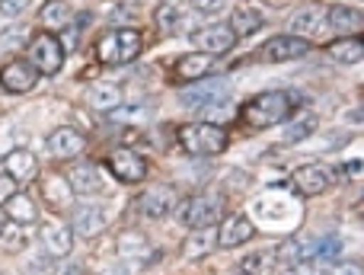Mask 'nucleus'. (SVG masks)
<instances>
[{
  "label": "nucleus",
  "instance_id": "nucleus-1",
  "mask_svg": "<svg viewBox=\"0 0 364 275\" xmlns=\"http://www.w3.org/2000/svg\"><path fill=\"white\" fill-rule=\"evenodd\" d=\"M297 96L284 93V90H269V93L252 96L243 106V122L250 128H272L278 122H284L291 115V106H294Z\"/></svg>",
  "mask_w": 364,
  "mask_h": 275
},
{
  "label": "nucleus",
  "instance_id": "nucleus-2",
  "mask_svg": "<svg viewBox=\"0 0 364 275\" xmlns=\"http://www.w3.org/2000/svg\"><path fill=\"white\" fill-rule=\"evenodd\" d=\"M179 144L195 157H211L227 150V132L220 125H208V122H188L179 128Z\"/></svg>",
  "mask_w": 364,
  "mask_h": 275
},
{
  "label": "nucleus",
  "instance_id": "nucleus-3",
  "mask_svg": "<svg viewBox=\"0 0 364 275\" xmlns=\"http://www.w3.org/2000/svg\"><path fill=\"white\" fill-rule=\"evenodd\" d=\"M141 48H144L141 32L128 26V29H115L109 36H102L100 45H96V58L102 64H128L141 55Z\"/></svg>",
  "mask_w": 364,
  "mask_h": 275
},
{
  "label": "nucleus",
  "instance_id": "nucleus-4",
  "mask_svg": "<svg viewBox=\"0 0 364 275\" xmlns=\"http://www.w3.org/2000/svg\"><path fill=\"white\" fill-rule=\"evenodd\" d=\"M220 214H224V199L220 195H192L179 205V221L192 231L218 224Z\"/></svg>",
  "mask_w": 364,
  "mask_h": 275
},
{
  "label": "nucleus",
  "instance_id": "nucleus-5",
  "mask_svg": "<svg viewBox=\"0 0 364 275\" xmlns=\"http://www.w3.org/2000/svg\"><path fill=\"white\" fill-rule=\"evenodd\" d=\"M26 61L38 71V74H58L64 64V45L58 42V36H36L29 42V51H26Z\"/></svg>",
  "mask_w": 364,
  "mask_h": 275
},
{
  "label": "nucleus",
  "instance_id": "nucleus-6",
  "mask_svg": "<svg viewBox=\"0 0 364 275\" xmlns=\"http://www.w3.org/2000/svg\"><path fill=\"white\" fill-rule=\"evenodd\" d=\"M291 32H294L297 38H304V42H329V23H326V6H304V10H297L294 16H291Z\"/></svg>",
  "mask_w": 364,
  "mask_h": 275
},
{
  "label": "nucleus",
  "instance_id": "nucleus-7",
  "mask_svg": "<svg viewBox=\"0 0 364 275\" xmlns=\"http://www.w3.org/2000/svg\"><path fill=\"white\" fill-rule=\"evenodd\" d=\"M68 182H70V189H74V195H80V199H96V195L109 192V180L96 163H80V167H74Z\"/></svg>",
  "mask_w": 364,
  "mask_h": 275
},
{
  "label": "nucleus",
  "instance_id": "nucleus-8",
  "mask_svg": "<svg viewBox=\"0 0 364 275\" xmlns=\"http://www.w3.org/2000/svg\"><path fill=\"white\" fill-rule=\"evenodd\" d=\"M192 42L205 55H227L237 45V36H233V29L227 23H211V26H201L192 36Z\"/></svg>",
  "mask_w": 364,
  "mask_h": 275
},
{
  "label": "nucleus",
  "instance_id": "nucleus-9",
  "mask_svg": "<svg viewBox=\"0 0 364 275\" xmlns=\"http://www.w3.org/2000/svg\"><path fill=\"white\" fill-rule=\"evenodd\" d=\"M109 170H112L115 180L122 182H141L147 176V163L141 154H134L132 147H119L109 157Z\"/></svg>",
  "mask_w": 364,
  "mask_h": 275
},
{
  "label": "nucleus",
  "instance_id": "nucleus-10",
  "mask_svg": "<svg viewBox=\"0 0 364 275\" xmlns=\"http://www.w3.org/2000/svg\"><path fill=\"white\" fill-rule=\"evenodd\" d=\"M36 83H38V71L23 58L0 68V87L10 90V93H29Z\"/></svg>",
  "mask_w": 364,
  "mask_h": 275
},
{
  "label": "nucleus",
  "instance_id": "nucleus-11",
  "mask_svg": "<svg viewBox=\"0 0 364 275\" xmlns=\"http://www.w3.org/2000/svg\"><path fill=\"white\" fill-rule=\"evenodd\" d=\"M307 51H310V45L297 36H275L262 45V58H269V61H297Z\"/></svg>",
  "mask_w": 364,
  "mask_h": 275
},
{
  "label": "nucleus",
  "instance_id": "nucleus-12",
  "mask_svg": "<svg viewBox=\"0 0 364 275\" xmlns=\"http://www.w3.org/2000/svg\"><path fill=\"white\" fill-rule=\"evenodd\" d=\"M246 240H252V221L246 218V214H227V218L220 221L218 247H224V250H233V247L246 244Z\"/></svg>",
  "mask_w": 364,
  "mask_h": 275
},
{
  "label": "nucleus",
  "instance_id": "nucleus-13",
  "mask_svg": "<svg viewBox=\"0 0 364 275\" xmlns=\"http://www.w3.org/2000/svg\"><path fill=\"white\" fill-rule=\"evenodd\" d=\"M138 208H141V214H147V218H166V214L176 208V192H173L170 186H154L141 195Z\"/></svg>",
  "mask_w": 364,
  "mask_h": 275
},
{
  "label": "nucleus",
  "instance_id": "nucleus-14",
  "mask_svg": "<svg viewBox=\"0 0 364 275\" xmlns=\"http://www.w3.org/2000/svg\"><path fill=\"white\" fill-rule=\"evenodd\" d=\"M42 195L45 202H48V208H55V212H68L70 202H74V189H70L68 176L61 173H48L42 180Z\"/></svg>",
  "mask_w": 364,
  "mask_h": 275
},
{
  "label": "nucleus",
  "instance_id": "nucleus-15",
  "mask_svg": "<svg viewBox=\"0 0 364 275\" xmlns=\"http://www.w3.org/2000/svg\"><path fill=\"white\" fill-rule=\"evenodd\" d=\"M42 247L48 256H68L74 250V231L68 224H58V221H48L42 227Z\"/></svg>",
  "mask_w": 364,
  "mask_h": 275
},
{
  "label": "nucleus",
  "instance_id": "nucleus-16",
  "mask_svg": "<svg viewBox=\"0 0 364 275\" xmlns=\"http://www.w3.org/2000/svg\"><path fill=\"white\" fill-rule=\"evenodd\" d=\"M4 173H6V176H13L16 182H29V180H36V173H38V160H36V154H32V150H23V147L10 150V154L4 157Z\"/></svg>",
  "mask_w": 364,
  "mask_h": 275
},
{
  "label": "nucleus",
  "instance_id": "nucleus-17",
  "mask_svg": "<svg viewBox=\"0 0 364 275\" xmlns=\"http://www.w3.org/2000/svg\"><path fill=\"white\" fill-rule=\"evenodd\" d=\"M329 186V173L323 167H301L291 176V189L297 195H320Z\"/></svg>",
  "mask_w": 364,
  "mask_h": 275
},
{
  "label": "nucleus",
  "instance_id": "nucleus-18",
  "mask_svg": "<svg viewBox=\"0 0 364 275\" xmlns=\"http://www.w3.org/2000/svg\"><path fill=\"white\" fill-rule=\"evenodd\" d=\"M83 147H87V138L77 132V128H70V125L55 128L51 138H48V150L55 157H77Z\"/></svg>",
  "mask_w": 364,
  "mask_h": 275
},
{
  "label": "nucleus",
  "instance_id": "nucleus-19",
  "mask_svg": "<svg viewBox=\"0 0 364 275\" xmlns=\"http://www.w3.org/2000/svg\"><path fill=\"white\" fill-rule=\"evenodd\" d=\"M4 214L13 221V224H19V227L36 224V221H38V208H36V202H32L26 192H13L10 199L4 202Z\"/></svg>",
  "mask_w": 364,
  "mask_h": 275
},
{
  "label": "nucleus",
  "instance_id": "nucleus-20",
  "mask_svg": "<svg viewBox=\"0 0 364 275\" xmlns=\"http://www.w3.org/2000/svg\"><path fill=\"white\" fill-rule=\"evenodd\" d=\"M87 106L93 113H115L122 106V90L115 83H96L87 90Z\"/></svg>",
  "mask_w": 364,
  "mask_h": 275
},
{
  "label": "nucleus",
  "instance_id": "nucleus-21",
  "mask_svg": "<svg viewBox=\"0 0 364 275\" xmlns=\"http://www.w3.org/2000/svg\"><path fill=\"white\" fill-rule=\"evenodd\" d=\"M211 68H214L211 55H205V51H192V55H182L176 61V77L192 83V81H201L205 74H211Z\"/></svg>",
  "mask_w": 364,
  "mask_h": 275
},
{
  "label": "nucleus",
  "instance_id": "nucleus-22",
  "mask_svg": "<svg viewBox=\"0 0 364 275\" xmlns=\"http://www.w3.org/2000/svg\"><path fill=\"white\" fill-rule=\"evenodd\" d=\"M227 83L224 81H208V83H198V87H188L182 93V103L186 106H205V103H214V100H227Z\"/></svg>",
  "mask_w": 364,
  "mask_h": 275
},
{
  "label": "nucleus",
  "instance_id": "nucleus-23",
  "mask_svg": "<svg viewBox=\"0 0 364 275\" xmlns=\"http://www.w3.org/2000/svg\"><path fill=\"white\" fill-rule=\"evenodd\" d=\"M326 23L333 36H348V32L361 29V13L352 6H329L326 10Z\"/></svg>",
  "mask_w": 364,
  "mask_h": 275
},
{
  "label": "nucleus",
  "instance_id": "nucleus-24",
  "mask_svg": "<svg viewBox=\"0 0 364 275\" xmlns=\"http://www.w3.org/2000/svg\"><path fill=\"white\" fill-rule=\"evenodd\" d=\"M102 227H106V214H102L100 208L83 205L74 212V227H70V231H74L77 237H96Z\"/></svg>",
  "mask_w": 364,
  "mask_h": 275
},
{
  "label": "nucleus",
  "instance_id": "nucleus-25",
  "mask_svg": "<svg viewBox=\"0 0 364 275\" xmlns=\"http://www.w3.org/2000/svg\"><path fill=\"white\" fill-rule=\"evenodd\" d=\"M186 23V10H182L179 0H164L157 10V26L166 32V36H176Z\"/></svg>",
  "mask_w": 364,
  "mask_h": 275
},
{
  "label": "nucleus",
  "instance_id": "nucleus-26",
  "mask_svg": "<svg viewBox=\"0 0 364 275\" xmlns=\"http://www.w3.org/2000/svg\"><path fill=\"white\" fill-rule=\"evenodd\" d=\"M329 55H333L339 64H358L361 55H364V45H361V38H355V36L339 38V42L329 45Z\"/></svg>",
  "mask_w": 364,
  "mask_h": 275
},
{
  "label": "nucleus",
  "instance_id": "nucleus-27",
  "mask_svg": "<svg viewBox=\"0 0 364 275\" xmlns=\"http://www.w3.org/2000/svg\"><path fill=\"white\" fill-rule=\"evenodd\" d=\"M119 253L125 259H147V240H144V234H138V231H125L119 237Z\"/></svg>",
  "mask_w": 364,
  "mask_h": 275
},
{
  "label": "nucleus",
  "instance_id": "nucleus-28",
  "mask_svg": "<svg viewBox=\"0 0 364 275\" xmlns=\"http://www.w3.org/2000/svg\"><path fill=\"white\" fill-rule=\"evenodd\" d=\"M42 23H45V29H64L70 23V6L64 0H48L42 6Z\"/></svg>",
  "mask_w": 364,
  "mask_h": 275
},
{
  "label": "nucleus",
  "instance_id": "nucleus-29",
  "mask_svg": "<svg viewBox=\"0 0 364 275\" xmlns=\"http://www.w3.org/2000/svg\"><path fill=\"white\" fill-rule=\"evenodd\" d=\"M198 122H208V125H220V122H227L233 115V103L230 96L227 100H214V103H205V106H198Z\"/></svg>",
  "mask_w": 364,
  "mask_h": 275
},
{
  "label": "nucleus",
  "instance_id": "nucleus-30",
  "mask_svg": "<svg viewBox=\"0 0 364 275\" xmlns=\"http://www.w3.org/2000/svg\"><path fill=\"white\" fill-rule=\"evenodd\" d=\"M233 29V36H252V32L262 26V16H259L256 10H233V16H230V23H227Z\"/></svg>",
  "mask_w": 364,
  "mask_h": 275
},
{
  "label": "nucleus",
  "instance_id": "nucleus-31",
  "mask_svg": "<svg viewBox=\"0 0 364 275\" xmlns=\"http://www.w3.org/2000/svg\"><path fill=\"white\" fill-rule=\"evenodd\" d=\"M314 132H316V115L307 113L284 128V144H297V141H304V138H310Z\"/></svg>",
  "mask_w": 364,
  "mask_h": 275
},
{
  "label": "nucleus",
  "instance_id": "nucleus-32",
  "mask_svg": "<svg viewBox=\"0 0 364 275\" xmlns=\"http://www.w3.org/2000/svg\"><path fill=\"white\" fill-rule=\"evenodd\" d=\"M214 244H218V240H214L211 234H208V227H201L198 234H192V237H188V244H186V256H188V259L208 256V253L214 250Z\"/></svg>",
  "mask_w": 364,
  "mask_h": 275
},
{
  "label": "nucleus",
  "instance_id": "nucleus-33",
  "mask_svg": "<svg viewBox=\"0 0 364 275\" xmlns=\"http://www.w3.org/2000/svg\"><path fill=\"white\" fill-rule=\"evenodd\" d=\"M0 250H4V253H23V250H26V234H23V227L10 221V224L0 231Z\"/></svg>",
  "mask_w": 364,
  "mask_h": 275
},
{
  "label": "nucleus",
  "instance_id": "nucleus-34",
  "mask_svg": "<svg viewBox=\"0 0 364 275\" xmlns=\"http://www.w3.org/2000/svg\"><path fill=\"white\" fill-rule=\"evenodd\" d=\"M272 266H275V253L272 250H259V253H252V256L243 259V272L246 275H269Z\"/></svg>",
  "mask_w": 364,
  "mask_h": 275
},
{
  "label": "nucleus",
  "instance_id": "nucleus-35",
  "mask_svg": "<svg viewBox=\"0 0 364 275\" xmlns=\"http://www.w3.org/2000/svg\"><path fill=\"white\" fill-rule=\"evenodd\" d=\"M339 253H342V240H339V237H326V240H323V244L314 250V256H320L323 263H333Z\"/></svg>",
  "mask_w": 364,
  "mask_h": 275
},
{
  "label": "nucleus",
  "instance_id": "nucleus-36",
  "mask_svg": "<svg viewBox=\"0 0 364 275\" xmlns=\"http://www.w3.org/2000/svg\"><path fill=\"white\" fill-rule=\"evenodd\" d=\"M29 0H0V16H19Z\"/></svg>",
  "mask_w": 364,
  "mask_h": 275
},
{
  "label": "nucleus",
  "instance_id": "nucleus-37",
  "mask_svg": "<svg viewBox=\"0 0 364 275\" xmlns=\"http://www.w3.org/2000/svg\"><path fill=\"white\" fill-rule=\"evenodd\" d=\"M326 275H361V269L355 263H336L333 259V263L326 266Z\"/></svg>",
  "mask_w": 364,
  "mask_h": 275
},
{
  "label": "nucleus",
  "instance_id": "nucleus-38",
  "mask_svg": "<svg viewBox=\"0 0 364 275\" xmlns=\"http://www.w3.org/2000/svg\"><path fill=\"white\" fill-rule=\"evenodd\" d=\"M13 192H16V180H13V176H6V173H0V205H4Z\"/></svg>",
  "mask_w": 364,
  "mask_h": 275
},
{
  "label": "nucleus",
  "instance_id": "nucleus-39",
  "mask_svg": "<svg viewBox=\"0 0 364 275\" xmlns=\"http://www.w3.org/2000/svg\"><path fill=\"white\" fill-rule=\"evenodd\" d=\"M192 6L198 13H218L224 6V0H192Z\"/></svg>",
  "mask_w": 364,
  "mask_h": 275
},
{
  "label": "nucleus",
  "instance_id": "nucleus-40",
  "mask_svg": "<svg viewBox=\"0 0 364 275\" xmlns=\"http://www.w3.org/2000/svg\"><path fill=\"white\" fill-rule=\"evenodd\" d=\"M26 36H29V32H26V26H23V29H6V32H4V42H0V45H16V42H26Z\"/></svg>",
  "mask_w": 364,
  "mask_h": 275
},
{
  "label": "nucleus",
  "instance_id": "nucleus-41",
  "mask_svg": "<svg viewBox=\"0 0 364 275\" xmlns=\"http://www.w3.org/2000/svg\"><path fill=\"white\" fill-rule=\"evenodd\" d=\"M282 275H314V266L310 263H294V266H288Z\"/></svg>",
  "mask_w": 364,
  "mask_h": 275
},
{
  "label": "nucleus",
  "instance_id": "nucleus-42",
  "mask_svg": "<svg viewBox=\"0 0 364 275\" xmlns=\"http://www.w3.org/2000/svg\"><path fill=\"white\" fill-rule=\"evenodd\" d=\"M346 176H348V180H358V176H361V160H348L346 163Z\"/></svg>",
  "mask_w": 364,
  "mask_h": 275
},
{
  "label": "nucleus",
  "instance_id": "nucleus-43",
  "mask_svg": "<svg viewBox=\"0 0 364 275\" xmlns=\"http://www.w3.org/2000/svg\"><path fill=\"white\" fill-rule=\"evenodd\" d=\"M58 275H80V266H61Z\"/></svg>",
  "mask_w": 364,
  "mask_h": 275
},
{
  "label": "nucleus",
  "instance_id": "nucleus-44",
  "mask_svg": "<svg viewBox=\"0 0 364 275\" xmlns=\"http://www.w3.org/2000/svg\"><path fill=\"white\" fill-rule=\"evenodd\" d=\"M348 122H355V125H361V109H355V113L348 115Z\"/></svg>",
  "mask_w": 364,
  "mask_h": 275
},
{
  "label": "nucleus",
  "instance_id": "nucleus-45",
  "mask_svg": "<svg viewBox=\"0 0 364 275\" xmlns=\"http://www.w3.org/2000/svg\"><path fill=\"white\" fill-rule=\"evenodd\" d=\"M102 275H128L125 269H109V272H102Z\"/></svg>",
  "mask_w": 364,
  "mask_h": 275
},
{
  "label": "nucleus",
  "instance_id": "nucleus-46",
  "mask_svg": "<svg viewBox=\"0 0 364 275\" xmlns=\"http://www.w3.org/2000/svg\"><path fill=\"white\" fill-rule=\"evenodd\" d=\"M230 275H246V272H230Z\"/></svg>",
  "mask_w": 364,
  "mask_h": 275
},
{
  "label": "nucleus",
  "instance_id": "nucleus-47",
  "mask_svg": "<svg viewBox=\"0 0 364 275\" xmlns=\"http://www.w3.org/2000/svg\"><path fill=\"white\" fill-rule=\"evenodd\" d=\"M0 231H4V221H0Z\"/></svg>",
  "mask_w": 364,
  "mask_h": 275
},
{
  "label": "nucleus",
  "instance_id": "nucleus-48",
  "mask_svg": "<svg viewBox=\"0 0 364 275\" xmlns=\"http://www.w3.org/2000/svg\"><path fill=\"white\" fill-rule=\"evenodd\" d=\"M0 275H4V272H0Z\"/></svg>",
  "mask_w": 364,
  "mask_h": 275
}]
</instances>
